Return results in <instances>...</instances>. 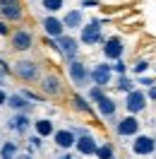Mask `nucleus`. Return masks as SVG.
I'll return each mask as SVG.
<instances>
[{"instance_id": "c756f323", "label": "nucleus", "mask_w": 156, "mask_h": 159, "mask_svg": "<svg viewBox=\"0 0 156 159\" xmlns=\"http://www.w3.org/2000/svg\"><path fill=\"white\" fill-rule=\"evenodd\" d=\"M113 70H115L118 75H125V72H127V65H125V60H123V58H120V60H115Z\"/></svg>"}, {"instance_id": "7ed1b4c3", "label": "nucleus", "mask_w": 156, "mask_h": 159, "mask_svg": "<svg viewBox=\"0 0 156 159\" xmlns=\"http://www.w3.org/2000/svg\"><path fill=\"white\" fill-rule=\"evenodd\" d=\"M79 41H82L84 46H96V43H101V41H103L101 22L94 20V22H89V24H84V27L79 29Z\"/></svg>"}, {"instance_id": "1a4fd4ad", "label": "nucleus", "mask_w": 156, "mask_h": 159, "mask_svg": "<svg viewBox=\"0 0 156 159\" xmlns=\"http://www.w3.org/2000/svg\"><path fill=\"white\" fill-rule=\"evenodd\" d=\"M132 152L137 157H149L156 152V138H149V135H137L135 142H132Z\"/></svg>"}, {"instance_id": "39448f33", "label": "nucleus", "mask_w": 156, "mask_h": 159, "mask_svg": "<svg viewBox=\"0 0 156 159\" xmlns=\"http://www.w3.org/2000/svg\"><path fill=\"white\" fill-rule=\"evenodd\" d=\"M58 41V53L63 56V58L67 60V63H72V60H77V53H79V41L77 39H72V36H60Z\"/></svg>"}, {"instance_id": "f257e3e1", "label": "nucleus", "mask_w": 156, "mask_h": 159, "mask_svg": "<svg viewBox=\"0 0 156 159\" xmlns=\"http://www.w3.org/2000/svg\"><path fill=\"white\" fill-rule=\"evenodd\" d=\"M67 75L77 89H84V87H89V82H94L91 80V68H87V63H82V60L67 63Z\"/></svg>"}, {"instance_id": "a211bd4d", "label": "nucleus", "mask_w": 156, "mask_h": 159, "mask_svg": "<svg viewBox=\"0 0 156 159\" xmlns=\"http://www.w3.org/2000/svg\"><path fill=\"white\" fill-rule=\"evenodd\" d=\"M22 2L17 0V2H10V5H5V7H0V17L5 22H20L22 20Z\"/></svg>"}, {"instance_id": "4468645a", "label": "nucleus", "mask_w": 156, "mask_h": 159, "mask_svg": "<svg viewBox=\"0 0 156 159\" xmlns=\"http://www.w3.org/2000/svg\"><path fill=\"white\" fill-rule=\"evenodd\" d=\"M7 130H12V133H17V135H24V133H29V125L31 120L27 113H17V116H12V118H7Z\"/></svg>"}, {"instance_id": "473e14b6", "label": "nucleus", "mask_w": 156, "mask_h": 159, "mask_svg": "<svg viewBox=\"0 0 156 159\" xmlns=\"http://www.w3.org/2000/svg\"><path fill=\"white\" fill-rule=\"evenodd\" d=\"M0 34H2V36H10V27H7L5 20H0Z\"/></svg>"}, {"instance_id": "72a5a7b5", "label": "nucleus", "mask_w": 156, "mask_h": 159, "mask_svg": "<svg viewBox=\"0 0 156 159\" xmlns=\"http://www.w3.org/2000/svg\"><path fill=\"white\" fill-rule=\"evenodd\" d=\"M7 99H10V97H7V92L0 87V106H5V104H7Z\"/></svg>"}, {"instance_id": "f8f14e48", "label": "nucleus", "mask_w": 156, "mask_h": 159, "mask_svg": "<svg viewBox=\"0 0 156 159\" xmlns=\"http://www.w3.org/2000/svg\"><path fill=\"white\" fill-rule=\"evenodd\" d=\"M53 142L58 145V149H63V152H70V149L77 145V135H75V130L63 128V130H55V135H53Z\"/></svg>"}, {"instance_id": "2f4dec72", "label": "nucleus", "mask_w": 156, "mask_h": 159, "mask_svg": "<svg viewBox=\"0 0 156 159\" xmlns=\"http://www.w3.org/2000/svg\"><path fill=\"white\" fill-rule=\"evenodd\" d=\"M0 75H2V77H5V75H10V65H7L2 58H0Z\"/></svg>"}, {"instance_id": "ddd939ff", "label": "nucleus", "mask_w": 156, "mask_h": 159, "mask_svg": "<svg viewBox=\"0 0 156 159\" xmlns=\"http://www.w3.org/2000/svg\"><path fill=\"white\" fill-rule=\"evenodd\" d=\"M10 43H12L15 51H29L31 43H34V34L29 29H17V31H12Z\"/></svg>"}, {"instance_id": "0eeeda50", "label": "nucleus", "mask_w": 156, "mask_h": 159, "mask_svg": "<svg viewBox=\"0 0 156 159\" xmlns=\"http://www.w3.org/2000/svg\"><path fill=\"white\" fill-rule=\"evenodd\" d=\"M115 133L120 138H137L139 135V120L137 116H125L115 123Z\"/></svg>"}, {"instance_id": "423d86ee", "label": "nucleus", "mask_w": 156, "mask_h": 159, "mask_svg": "<svg viewBox=\"0 0 156 159\" xmlns=\"http://www.w3.org/2000/svg\"><path fill=\"white\" fill-rule=\"evenodd\" d=\"M103 58L106 60H120L123 58V53H125V43L120 36H110V39L103 41Z\"/></svg>"}, {"instance_id": "c9c22d12", "label": "nucleus", "mask_w": 156, "mask_h": 159, "mask_svg": "<svg viewBox=\"0 0 156 159\" xmlns=\"http://www.w3.org/2000/svg\"><path fill=\"white\" fill-rule=\"evenodd\" d=\"M55 159H75V157H72L70 152H63V149H60V154H58V157H55Z\"/></svg>"}, {"instance_id": "cd10ccee", "label": "nucleus", "mask_w": 156, "mask_h": 159, "mask_svg": "<svg viewBox=\"0 0 156 159\" xmlns=\"http://www.w3.org/2000/svg\"><path fill=\"white\" fill-rule=\"evenodd\" d=\"M20 94L24 97V99H29V101H36V104H41V101H43V97H39V94H34V92H29V89H22Z\"/></svg>"}, {"instance_id": "c85d7f7f", "label": "nucleus", "mask_w": 156, "mask_h": 159, "mask_svg": "<svg viewBox=\"0 0 156 159\" xmlns=\"http://www.w3.org/2000/svg\"><path fill=\"white\" fill-rule=\"evenodd\" d=\"M137 84H142V87H154V77H146V75H139V80H137Z\"/></svg>"}, {"instance_id": "f704fd0d", "label": "nucleus", "mask_w": 156, "mask_h": 159, "mask_svg": "<svg viewBox=\"0 0 156 159\" xmlns=\"http://www.w3.org/2000/svg\"><path fill=\"white\" fill-rule=\"evenodd\" d=\"M146 97H149V101H156V84H154V87H149Z\"/></svg>"}, {"instance_id": "412c9836", "label": "nucleus", "mask_w": 156, "mask_h": 159, "mask_svg": "<svg viewBox=\"0 0 156 159\" xmlns=\"http://www.w3.org/2000/svg\"><path fill=\"white\" fill-rule=\"evenodd\" d=\"M17 157H20V145L12 142V140H7V142L0 147V159H17Z\"/></svg>"}, {"instance_id": "20e7f679", "label": "nucleus", "mask_w": 156, "mask_h": 159, "mask_svg": "<svg viewBox=\"0 0 156 159\" xmlns=\"http://www.w3.org/2000/svg\"><path fill=\"white\" fill-rule=\"evenodd\" d=\"M12 70H15V75H17L22 82H36V80L41 77L39 65H36L34 60H17Z\"/></svg>"}, {"instance_id": "f03ea898", "label": "nucleus", "mask_w": 156, "mask_h": 159, "mask_svg": "<svg viewBox=\"0 0 156 159\" xmlns=\"http://www.w3.org/2000/svg\"><path fill=\"white\" fill-rule=\"evenodd\" d=\"M146 104H149V97L144 94V89H135L125 94V111L130 116H137V113H142L146 109Z\"/></svg>"}, {"instance_id": "393cba45", "label": "nucleus", "mask_w": 156, "mask_h": 159, "mask_svg": "<svg viewBox=\"0 0 156 159\" xmlns=\"http://www.w3.org/2000/svg\"><path fill=\"white\" fill-rule=\"evenodd\" d=\"M72 101H75V106H77L79 111H87V113H91V106H89V101L82 97V94H75L72 97Z\"/></svg>"}, {"instance_id": "6e6552de", "label": "nucleus", "mask_w": 156, "mask_h": 159, "mask_svg": "<svg viewBox=\"0 0 156 159\" xmlns=\"http://www.w3.org/2000/svg\"><path fill=\"white\" fill-rule=\"evenodd\" d=\"M91 80H94L96 87H103V89H106L108 84H110V80H113V65H106V63L94 65V68H91Z\"/></svg>"}, {"instance_id": "58836bf2", "label": "nucleus", "mask_w": 156, "mask_h": 159, "mask_svg": "<svg viewBox=\"0 0 156 159\" xmlns=\"http://www.w3.org/2000/svg\"><path fill=\"white\" fill-rule=\"evenodd\" d=\"M2 84H5V77H2V75H0V87H2Z\"/></svg>"}, {"instance_id": "4be33fe9", "label": "nucleus", "mask_w": 156, "mask_h": 159, "mask_svg": "<svg viewBox=\"0 0 156 159\" xmlns=\"http://www.w3.org/2000/svg\"><path fill=\"white\" fill-rule=\"evenodd\" d=\"M115 89L130 94V92H135V82L127 77V75H120V77H118V82H115Z\"/></svg>"}, {"instance_id": "6ab92c4d", "label": "nucleus", "mask_w": 156, "mask_h": 159, "mask_svg": "<svg viewBox=\"0 0 156 159\" xmlns=\"http://www.w3.org/2000/svg\"><path fill=\"white\" fill-rule=\"evenodd\" d=\"M63 24H65V29H82L84 27V12L82 10H67L65 17H63Z\"/></svg>"}, {"instance_id": "a878e982", "label": "nucleus", "mask_w": 156, "mask_h": 159, "mask_svg": "<svg viewBox=\"0 0 156 159\" xmlns=\"http://www.w3.org/2000/svg\"><path fill=\"white\" fill-rule=\"evenodd\" d=\"M103 97H106V94H103V87H96V84H94V87L89 89V99L91 101H98V99H103Z\"/></svg>"}, {"instance_id": "5701e85b", "label": "nucleus", "mask_w": 156, "mask_h": 159, "mask_svg": "<svg viewBox=\"0 0 156 159\" xmlns=\"http://www.w3.org/2000/svg\"><path fill=\"white\" fill-rule=\"evenodd\" d=\"M41 5L48 15H55V12H60L65 7V0H41Z\"/></svg>"}, {"instance_id": "aec40b11", "label": "nucleus", "mask_w": 156, "mask_h": 159, "mask_svg": "<svg viewBox=\"0 0 156 159\" xmlns=\"http://www.w3.org/2000/svg\"><path fill=\"white\" fill-rule=\"evenodd\" d=\"M34 128H36V135L41 138H48V135H55V128H53V120L50 118H41L34 123Z\"/></svg>"}, {"instance_id": "2eb2a0df", "label": "nucleus", "mask_w": 156, "mask_h": 159, "mask_svg": "<svg viewBox=\"0 0 156 159\" xmlns=\"http://www.w3.org/2000/svg\"><path fill=\"white\" fill-rule=\"evenodd\" d=\"M77 152L79 154H84V157H96V152H98V142L94 140V135H82V138H77Z\"/></svg>"}, {"instance_id": "b1692460", "label": "nucleus", "mask_w": 156, "mask_h": 159, "mask_svg": "<svg viewBox=\"0 0 156 159\" xmlns=\"http://www.w3.org/2000/svg\"><path fill=\"white\" fill-rule=\"evenodd\" d=\"M98 159H115L113 157V145H108V142H103V145H98V152H96Z\"/></svg>"}, {"instance_id": "9d476101", "label": "nucleus", "mask_w": 156, "mask_h": 159, "mask_svg": "<svg viewBox=\"0 0 156 159\" xmlns=\"http://www.w3.org/2000/svg\"><path fill=\"white\" fill-rule=\"evenodd\" d=\"M41 89L46 97H60L63 94V80L55 72H48V75L41 77Z\"/></svg>"}, {"instance_id": "bb28decb", "label": "nucleus", "mask_w": 156, "mask_h": 159, "mask_svg": "<svg viewBox=\"0 0 156 159\" xmlns=\"http://www.w3.org/2000/svg\"><path fill=\"white\" fill-rule=\"evenodd\" d=\"M146 70H149V60H137L132 65V72H137V75H144Z\"/></svg>"}, {"instance_id": "f3484780", "label": "nucleus", "mask_w": 156, "mask_h": 159, "mask_svg": "<svg viewBox=\"0 0 156 159\" xmlns=\"http://www.w3.org/2000/svg\"><path fill=\"white\" fill-rule=\"evenodd\" d=\"M7 106H10V109H15L17 113H27V116L34 111V104H29V99H24L22 94H10Z\"/></svg>"}, {"instance_id": "7c9ffc66", "label": "nucleus", "mask_w": 156, "mask_h": 159, "mask_svg": "<svg viewBox=\"0 0 156 159\" xmlns=\"http://www.w3.org/2000/svg\"><path fill=\"white\" fill-rule=\"evenodd\" d=\"M41 140H43V138H41V135H31V138H29V142H31V147H34V149H39L41 145H43V142H41Z\"/></svg>"}, {"instance_id": "4c0bfd02", "label": "nucleus", "mask_w": 156, "mask_h": 159, "mask_svg": "<svg viewBox=\"0 0 156 159\" xmlns=\"http://www.w3.org/2000/svg\"><path fill=\"white\" fill-rule=\"evenodd\" d=\"M10 2H17V0H0V7H5V5H10Z\"/></svg>"}, {"instance_id": "9b49d317", "label": "nucleus", "mask_w": 156, "mask_h": 159, "mask_svg": "<svg viewBox=\"0 0 156 159\" xmlns=\"http://www.w3.org/2000/svg\"><path fill=\"white\" fill-rule=\"evenodd\" d=\"M41 27H43V31H46L48 39H60V36H65V24H63V20H58L55 15L43 17Z\"/></svg>"}, {"instance_id": "dca6fc26", "label": "nucleus", "mask_w": 156, "mask_h": 159, "mask_svg": "<svg viewBox=\"0 0 156 159\" xmlns=\"http://www.w3.org/2000/svg\"><path fill=\"white\" fill-rule=\"evenodd\" d=\"M96 109H98V113H101V118L115 120V116H118V104L110 99V97H103V99H98V101H96Z\"/></svg>"}, {"instance_id": "e433bc0d", "label": "nucleus", "mask_w": 156, "mask_h": 159, "mask_svg": "<svg viewBox=\"0 0 156 159\" xmlns=\"http://www.w3.org/2000/svg\"><path fill=\"white\" fill-rule=\"evenodd\" d=\"M17 159H34V154H31V149H29V152H22Z\"/></svg>"}]
</instances>
